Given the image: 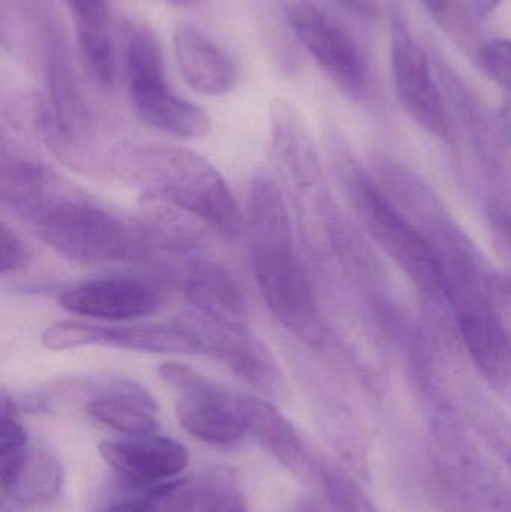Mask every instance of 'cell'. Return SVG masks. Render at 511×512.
Returning a JSON list of instances; mask_svg holds the SVG:
<instances>
[{
	"instance_id": "obj_1",
	"label": "cell",
	"mask_w": 511,
	"mask_h": 512,
	"mask_svg": "<svg viewBox=\"0 0 511 512\" xmlns=\"http://www.w3.org/2000/svg\"><path fill=\"white\" fill-rule=\"evenodd\" d=\"M249 255L261 297L273 318L309 346L324 342L323 318L311 280L297 251L281 186L260 173L249 186Z\"/></svg>"
},
{
	"instance_id": "obj_2",
	"label": "cell",
	"mask_w": 511,
	"mask_h": 512,
	"mask_svg": "<svg viewBox=\"0 0 511 512\" xmlns=\"http://www.w3.org/2000/svg\"><path fill=\"white\" fill-rule=\"evenodd\" d=\"M107 167L126 183L144 189L180 212L234 237L242 230L236 198L222 174L185 147L123 143L110 150Z\"/></svg>"
},
{
	"instance_id": "obj_3",
	"label": "cell",
	"mask_w": 511,
	"mask_h": 512,
	"mask_svg": "<svg viewBox=\"0 0 511 512\" xmlns=\"http://www.w3.org/2000/svg\"><path fill=\"white\" fill-rule=\"evenodd\" d=\"M45 245L83 264H123L146 258V231L99 206L59 179L26 219Z\"/></svg>"
},
{
	"instance_id": "obj_4",
	"label": "cell",
	"mask_w": 511,
	"mask_h": 512,
	"mask_svg": "<svg viewBox=\"0 0 511 512\" xmlns=\"http://www.w3.org/2000/svg\"><path fill=\"white\" fill-rule=\"evenodd\" d=\"M437 246L443 262V298L462 342L488 384L511 405V336L467 255Z\"/></svg>"
},
{
	"instance_id": "obj_5",
	"label": "cell",
	"mask_w": 511,
	"mask_h": 512,
	"mask_svg": "<svg viewBox=\"0 0 511 512\" xmlns=\"http://www.w3.org/2000/svg\"><path fill=\"white\" fill-rule=\"evenodd\" d=\"M122 68L132 107L141 122L182 140H198L209 134V114L171 90L155 35L129 36L122 47Z\"/></svg>"
},
{
	"instance_id": "obj_6",
	"label": "cell",
	"mask_w": 511,
	"mask_h": 512,
	"mask_svg": "<svg viewBox=\"0 0 511 512\" xmlns=\"http://www.w3.org/2000/svg\"><path fill=\"white\" fill-rule=\"evenodd\" d=\"M42 68L48 93L39 114L42 135L63 161L87 168L84 150L92 134V114L75 80L65 35L50 17L42 21Z\"/></svg>"
},
{
	"instance_id": "obj_7",
	"label": "cell",
	"mask_w": 511,
	"mask_h": 512,
	"mask_svg": "<svg viewBox=\"0 0 511 512\" xmlns=\"http://www.w3.org/2000/svg\"><path fill=\"white\" fill-rule=\"evenodd\" d=\"M357 215L369 236L380 245L417 288L428 295L443 297V262L434 240L423 234L371 180L353 185Z\"/></svg>"
},
{
	"instance_id": "obj_8",
	"label": "cell",
	"mask_w": 511,
	"mask_h": 512,
	"mask_svg": "<svg viewBox=\"0 0 511 512\" xmlns=\"http://www.w3.org/2000/svg\"><path fill=\"white\" fill-rule=\"evenodd\" d=\"M162 381L179 394L176 415L180 426L207 444H236L248 433L242 394H234L179 363L158 369Z\"/></svg>"
},
{
	"instance_id": "obj_9",
	"label": "cell",
	"mask_w": 511,
	"mask_h": 512,
	"mask_svg": "<svg viewBox=\"0 0 511 512\" xmlns=\"http://www.w3.org/2000/svg\"><path fill=\"white\" fill-rule=\"evenodd\" d=\"M282 14L300 44L351 99L365 92L366 68L351 36L311 0H282Z\"/></svg>"
},
{
	"instance_id": "obj_10",
	"label": "cell",
	"mask_w": 511,
	"mask_h": 512,
	"mask_svg": "<svg viewBox=\"0 0 511 512\" xmlns=\"http://www.w3.org/2000/svg\"><path fill=\"white\" fill-rule=\"evenodd\" d=\"M390 38L393 84L402 107L429 134L452 140V117L432 75L428 54L414 41L399 15H393Z\"/></svg>"
},
{
	"instance_id": "obj_11",
	"label": "cell",
	"mask_w": 511,
	"mask_h": 512,
	"mask_svg": "<svg viewBox=\"0 0 511 512\" xmlns=\"http://www.w3.org/2000/svg\"><path fill=\"white\" fill-rule=\"evenodd\" d=\"M197 340L198 352L213 358L231 373L270 399L287 396V382L272 352L251 331L228 328L192 312L180 316Z\"/></svg>"
},
{
	"instance_id": "obj_12",
	"label": "cell",
	"mask_w": 511,
	"mask_h": 512,
	"mask_svg": "<svg viewBox=\"0 0 511 512\" xmlns=\"http://www.w3.org/2000/svg\"><path fill=\"white\" fill-rule=\"evenodd\" d=\"M63 309L99 321L126 322L161 312L165 295L155 283L134 276H107L65 289Z\"/></svg>"
},
{
	"instance_id": "obj_13",
	"label": "cell",
	"mask_w": 511,
	"mask_h": 512,
	"mask_svg": "<svg viewBox=\"0 0 511 512\" xmlns=\"http://www.w3.org/2000/svg\"><path fill=\"white\" fill-rule=\"evenodd\" d=\"M104 462L117 477L134 487H152L173 480L185 471L189 453L167 436H137L128 441H107L99 447Z\"/></svg>"
},
{
	"instance_id": "obj_14",
	"label": "cell",
	"mask_w": 511,
	"mask_h": 512,
	"mask_svg": "<svg viewBox=\"0 0 511 512\" xmlns=\"http://www.w3.org/2000/svg\"><path fill=\"white\" fill-rule=\"evenodd\" d=\"M183 297L194 312L216 324L248 330L249 309L239 283L218 262L194 259L182 280Z\"/></svg>"
},
{
	"instance_id": "obj_15",
	"label": "cell",
	"mask_w": 511,
	"mask_h": 512,
	"mask_svg": "<svg viewBox=\"0 0 511 512\" xmlns=\"http://www.w3.org/2000/svg\"><path fill=\"white\" fill-rule=\"evenodd\" d=\"M173 44L183 80L192 90L201 95L222 96L236 87L237 63L206 33L191 24H179Z\"/></svg>"
},
{
	"instance_id": "obj_16",
	"label": "cell",
	"mask_w": 511,
	"mask_h": 512,
	"mask_svg": "<svg viewBox=\"0 0 511 512\" xmlns=\"http://www.w3.org/2000/svg\"><path fill=\"white\" fill-rule=\"evenodd\" d=\"M242 400L248 433L258 445L291 474L299 478L317 475V460L294 424L269 400L249 394H242Z\"/></svg>"
},
{
	"instance_id": "obj_17",
	"label": "cell",
	"mask_w": 511,
	"mask_h": 512,
	"mask_svg": "<svg viewBox=\"0 0 511 512\" xmlns=\"http://www.w3.org/2000/svg\"><path fill=\"white\" fill-rule=\"evenodd\" d=\"M74 17L78 45L92 77L101 86L111 87L116 81V50L110 32L105 0H68Z\"/></svg>"
},
{
	"instance_id": "obj_18",
	"label": "cell",
	"mask_w": 511,
	"mask_h": 512,
	"mask_svg": "<svg viewBox=\"0 0 511 512\" xmlns=\"http://www.w3.org/2000/svg\"><path fill=\"white\" fill-rule=\"evenodd\" d=\"M101 346L143 354H198L197 340L180 318L170 324L104 327Z\"/></svg>"
},
{
	"instance_id": "obj_19",
	"label": "cell",
	"mask_w": 511,
	"mask_h": 512,
	"mask_svg": "<svg viewBox=\"0 0 511 512\" xmlns=\"http://www.w3.org/2000/svg\"><path fill=\"white\" fill-rule=\"evenodd\" d=\"M62 468L56 457L41 448H30L3 495L21 505L48 504L62 489Z\"/></svg>"
},
{
	"instance_id": "obj_20",
	"label": "cell",
	"mask_w": 511,
	"mask_h": 512,
	"mask_svg": "<svg viewBox=\"0 0 511 512\" xmlns=\"http://www.w3.org/2000/svg\"><path fill=\"white\" fill-rule=\"evenodd\" d=\"M86 409L95 420L131 438L155 435L159 427L153 417L155 411L132 400L92 397Z\"/></svg>"
},
{
	"instance_id": "obj_21",
	"label": "cell",
	"mask_w": 511,
	"mask_h": 512,
	"mask_svg": "<svg viewBox=\"0 0 511 512\" xmlns=\"http://www.w3.org/2000/svg\"><path fill=\"white\" fill-rule=\"evenodd\" d=\"M317 477L333 512H380L347 466L320 457Z\"/></svg>"
},
{
	"instance_id": "obj_22",
	"label": "cell",
	"mask_w": 511,
	"mask_h": 512,
	"mask_svg": "<svg viewBox=\"0 0 511 512\" xmlns=\"http://www.w3.org/2000/svg\"><path fill=\"white\" fill-rule=\"evenodd\" d=\"M192 512H249L231 469L216 468L197 477V498Z\"/></svg>"
},
{
	"instance_id": "obj_23",
	"label": "cell",
	"mask_w": 511,
	"mask_h": 512,
	"mask_svg": "<svg viewBox=\"0 0 511 512\" xmlns=\"http://www.w3.org/2000/svg\"><path fill=\"white\" fill-rule=\"evenodd\" d=\"M29 450L26 430L18 418L17 403L3 393L0 412V486L5 487L12 480Z\"/></svg>"
},
{
	"instance_id": "obj_24",
	"label": "cell",
	"mask_w": 511,
	"mask_h": 512,
	"mask_svg": "<svg viewBox=\"0 0 511 512\" xmlns=\"http://www.w3.org/2000/svg\"><path fill=\"white\" fill-rule=\"evenodd\" d=\"M104 325L90 322L57 321L48 325L41 334V343L50 351H71L84 346L101 345Z\"/></svg>"
},
{
	"instance_id": "obj_25",
	"label": "cell",
	"mask_w": 511,
	"mask_h": 512,
	"mask_svg": "<svg viewBox=\"0 0 511 512\" xmlns=\"http://www.w3.org/2000/svg\"><path fill=\"white\" fill-rule=\"evenodd\" d=\"M479 63L485 74L511 92V41L494 39L479 50Z\"/></svg>"
},
{
	"instance_id": "obj_26",
	"label": "cell",
	"mask_w": 511,
	"mask_h": 512,
	"mask_svg": "<svg viewBox=\"0 0 511 512\" xmlns=\"http://www.w3.org/2000/svg\"><path fill=\"white\" fill-rule=\"evenodd\" d=\"M476 426L489 450L511 471V423L488 415V417L479 418Z\"/></svg>"
},
{
	"instance_id": "obj_27",
	"label": "cell",
	"mask_w": 511,
	"mask_h": 512,
	"mask_svg": "<svg viewBox=\"0 0 511 512\" xmlns=\"http://www.w3.org/2000/svg\"><path fill=\"white\" fill-rule=\"evenodd\" d=\"M0 273L3 279L20 273L26 265L29 264L30 252L23 240L17 233L9 227L6 222H2V237H0Z\"/></svg>"
},
{
	"instance_id": "obj_28",
	"label": "cell",
	"mask_w": 511,
	"mask_h": 512,
	"mask_svg": "<svg viewBox=\"0 0 511 512\" xmlns=\"http://www.w3.org/2000/svg\"><path fill=\"white\" fill-rule=\"evenodd\" d=\"M170 481L147 487L143 492L113 502V504L107 505L104 510L99 512H156V508H158Z\"/></svg>"
},
{
	"instance_id": "obj_29",
	"label": "cell",
	"mask_w": 511,
	"mask_h": 512,
	"mask_svg": "<svg viewBox=\"0 0 511 512\" xmlns=\"http://www.w3.org/2000/svg\"><path fill=\"white\" fill-rule=\"evenodd\" d=\"M348 11L356 14L357 17L372 20L378 14L380 3L378 0H339Z\"/></svg>"
},
{
	"instance_id": "obj_30",
	"label": "cell",
	"mask_w": 511,
	"mask_h": 512,
	"mask_svg": "<svg viewBox=\"0 0 511 512\" xmlns=\"http://www.w3.org/2000/svg\"><path fill=\"white\" fill-rule=\"evenodd\" d=\"M420 2L434 17L441 18L449 12L450 0H420Z\"/></svg>"
},
{
	"instance_id": "obj_31",
	"label": "cell",
	"mask_w": 511,
	"mask_h": 512,
	"mask_svg": "<svg viewBox=\"0 0 511 512\" xmlns=\"http://www.w3.org/2000/svg\"><path fill=\"white\" fill-rule=\"evenodd\" d=\"M470 3L477 15L485 17V15L494 12L495 9L500 8L503 0H470Z\"/></svg>"
},
{
	"instance_id": "obj_32",
	"label": "cell",
	"mask_w": 511,
	"mask_h": 512,
	"mask_svg": "<svg viewBox=\"0 0 511 512\" xmlns=\"http://www.w3.org/2000/svg\"><path fill=\"white\" fill-rule=\"evenodd\" d=\"M294 512H327L323 505L314 498H302L297 502Z\"/></svg>"
},
{
	"instance_id": "obj_33",
	"label": "cell",
	"mask_w": 511,
	"mask_h": 512,
	"mask_svg": "<svg viewBox=\"0 0 511 512\" xmlns=\"http://www.w3.org/2000/svg\"><path fill=\"white\" fill-rule=\"evenodd\" d=\"M165 2L171 3V5L186 6L192 5V3L197 2V0H165Z\"/></svg>"
}]
</instances>
